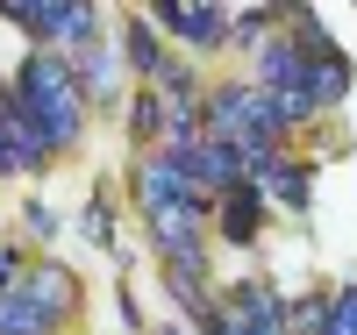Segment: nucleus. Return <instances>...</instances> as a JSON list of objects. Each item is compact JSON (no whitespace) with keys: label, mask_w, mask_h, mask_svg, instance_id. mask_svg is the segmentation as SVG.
Here are the masks:
<instances>
[{"label":"nucleus","mask_w":357,"mask_h":335,"mask_svg":"<svg viewBox=\"0 0 357 335\" xmlns=\"http://www.w3.org/2000/svg\"><path fill=\"white\" fill-rule=\"evenodd\" d=\"M122 65H129L136 79H151V86H158V72L172 65V57H165V36H158L151 15H129V22H122Z\"/></svg>","instance_id":"5"},{"label":"nucleus","mask_w":357,"mask_h":335,"mask_svg":"<svg viewBox=\"0 0 357 335\" xmlns=\"http://www.w3.org/2000/svg\"><path fill=\"white\" fill-rule=\"evenodd\" d=\"M272 22H279V8H243V15H236V29H229V43H250V50H264V43H272V36H264Z\"/></svg>","instance_id":"12"},{"label":"nucleus","mask_w":357,"mask_h":335,"mask_svg":"<svg viewBox=\"0 0 357 335\" xmlns=\"http://www.w3.org/2000/svg\"><path fill=\"white\" fill-rule=\"evenodd\" d=\"M151 335H178V328H151Z\"/></svg>","instance_id":"18"},{"label":"nucleus","mask_w":357,"mask_h":335,"mask_svg":"<svg viewBox=\"0 0 357 335\" xmlns=\"http://www.w3.org/2000/svg\"><path fill=\"white\" fill-rule=\"evenodd\" d=\"M0 15H8L15 29H29L36 43H72L86 50L100 36V15L86 8V0H0Z\"/></svg>","instance_id":"2"},{"label":"nucleus","mask_w":357,"mask_h":335,"mask_svg":"<svg viewBox=\"0 0 357 335\" xmlns=\"http://www.w3.org/2000/svg\"><path fill=\"white\" fill-rule=\"evenodd\" d=\"M29 279V264H22V250H15V242H0V293H15Z\"/></svg>","instance_id":"16"},{"label":"nucleus","mask_w":357,"mask_h":335,"mask_svg":"<svg viewBox=\"0 0 357 335\" xmlns=\"http://www.w3.org/2000/svg\"><path fill=\"white\" fill-rule=\"evenodd\" d=\"M307 186H314V178H307V164H301V157L264 164V178H257V193H272L286 215H307Z\"/></svg>","instance_id":"6"},{"label":"nucleus","mask_w":357,"mask_h":335,"mask_svg":"<svg viewBox=\"0 0 357 335\" xmlns=\"http://www.w3.org/2000/svg\"><path fill=\"white\" fill-rule=\"evenodd\" d=\"M165 286L178 293V307H186V321H193V328L215 321L222 299L207 293V257H165Z\"/></svg>","instance_id":"4"},{"label":"nucleus","mask_w":357,"mask_h":335,"mask_svg":"<svg viewBox=\"0 0 357 335\" xmlns=\"http://www.w3.org/2000/svg\"><path fill=\"white\" fill-rule=\"evenodd\" d=\"M29 228H36V235H50V228H57V215H50L43 200H29Z\"/></svg>","instance_id":"17"},{"label":"nucleus","mask_w":357,"mask_h":335,"mask_svg":"<svg viewBox=\"0 0 357 335\" xmlns=\"http://www.w3.org/2000/svg\"><path fill=\"white\" fill-rule=\"evenodd\" d=\"M72 72H79V86H86V100H93V107H107L114 93H122V79H114V57H107V43H100V36L72 57Z\"/></svg>","instance_id":"8"},{"label":"nucleus","mask_w":357,"mask_h":335,"mask_svg":"<svg viewBox=\"0 0 357 335\" xmlns=\"http://www.w3.org/2000/svg\"><path fill=\"white\" fill-rule=\"evenodd\" d=\"M15 100H22V107H29V121L43 129L50 157L79 143V129H86V86H79V72H72L57 50H36V57L15 72Z\"/></svg>","instance_id":"1"},{"label":"nucleus","mask_w":357,"mask_h":335,"mask_svg":"<svg viewBox=\"0 0 357 335\" xmlns=\"http://www.w3.org/2000/svg\"><path fill=\"white\" fill-rule=\"evenodd\" d=\"M22 293H29V299H43L50 314H72V299H79V279H72L65 264H50V257H43V264H29Z\"/></svg>","instance_id":"7"},{"label":"nucleus","mask_w":357,"mask_h":335,"mask_svg":"<svg viewBox=\"0 0 357 335\" xmlns=\"http://www.w3.org/2000/svg\"><path fill=\"white\" fill-rule=\"evenodd\" d=\"M257 215H264V193L243 186V193H229V200L215 207V228H222L229 242H250V235H257Z\"/></svg>","instance_id":"9"},{"label":"nucleus","mask_w":357,"mask_h":335,"mask_svg":"<svg viewBox=\"0 0 357 335\" xmlns=\"http://www.w3.org/2000/svg\"><path fill=\"white\" fill-rule=\"evenodd\" d=\"M22 171H43V164L29 157V150H22L15 136H0V178H22Z\"/></svg>","instance_id":"15"},{"label":"nucleus","mask_w":357,"mask_h":335,"mask_svg":"<svg viewBox=\"0 0 357 335\" xmlns=\"http://www.w3.org/2000/svg\"><path fill=\"white\" fill-rule=\"evenodd\" d=\"M329 335H357V286H336V307H329Z\"/></svg>","instance_id":"14"},{"label":"nucleus","mask_w":357,"mask_h":335,"mask_svg":"<svg viewBox=\"0 0 357 335\" xmlns=\"http://www.w3.org/2000/svg\"><path fill=\"white\" fill-rule=\"evenodd\" d=\"M129 129H136V143H158V136L172 129V107L151 93V86H143V93L129 100Z\"/></svg>","instance_id":"11"},{"label":"nucleus","mask_w":357,"mask_h":335,"mask_svg":"<svg viewBox=\"0 0 357 335\" xmlns=\"http://www.w3.org/2000/svg\"><path fill=\"white\" fill-rule=\"evenodd\" d=\"M151 22H158V36H178L186 50H215V43H229V29H236V15L207 8V0H158Z\"/></svg>","instance_id":"3"},{"label":"nucleus","mask_w":357,"mask_h":335,"mask_svg":"<svg viewBox=\"0 0 357 335\" xmlns=\"http://www.w3.org/2000/svg\"><path fill=\"white\" fill-rule=\"evenodd\" d=\"M329 307H336V293L293 299V307H286V335H329Z\"/></svg>","instance_id":"10"},{"label":"nucleus","mask_w":357,"mask_h":335,"mask_svg":"<svg viewBox=\"0 0 357 335\" xmlns=\"http://www.w3.org/2000/svg\"><path fill=\"white\" fill-rule=\"evenodd\" d=\"M79 221H86V235H93L100 250H114V215H107V200H100V193L86 200V215H79Z\"/></svg>","instance_id":"13"}]
</instances>
